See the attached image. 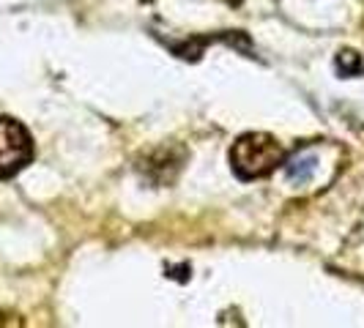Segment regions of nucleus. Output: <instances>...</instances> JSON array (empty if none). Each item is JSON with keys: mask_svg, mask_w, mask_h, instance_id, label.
Wrapping results in <instances>:
<instances>
[{"mask_svg": "<svg viewBox=\"0 0 364 328\" xmlns=\"http://www.w3.org/2000/svg\"><path fill=\"white\" fill-rule=\"evenodd\" d=\"M228 3H233V6H238V3H241V0H228Z\"/></svg>", "mask_w": 364, "mask_h": 328, "instance_id": "obj_5", "label": "nucleus"}, {"mask_svg": "<svg viewBox=\"0 0 364 328\" xmlns=\"http://www.w3.org/2000/svg\"><path fill=\"white\" fill-rule=\"evenodd\" d=\"M315 167H318L315 153H299V156H293L291 162L285 164V175L293 183H307L315 175Z\"/></svg>", "mask_w": 364, "mask_h": 328, "instance_id": "obj_3", "label": "nucleus"}, {"mask_svg": "<svg viewBox=\"0 0 364 328\" xmlns=\"http://www.w3.org/2000/svg\"><path fill=\"white\" fill-rule=\"evenodd\" d=\"M282 162H285V148L266 131L241 134L230 148V167L241 181L266 178Z\"/></svg>", "mask_w": 364, "mask_h": 328, "instance_id": "obj_1", "label": "nucleus"}, {"mask_svg": "<svg viewBox=\"0 0 364 328\" xmlns=\"http://www.w3.org/2000/svg\"><path fill=\"white\" fill-rule=\"evenodd\" d=\"M33 159V137L14 118L0 115V181L14 178Z\"/></svg>", "mask_w": 364, "mask_h": 328, "instance_id": "obj_2", "label": "nucleus"}, {"mask_svg": "<svg viewBox=\"0 0 364 328\" xmlns=\"http://www.w3.org/2000/svg\"><path fill=\"white\" fill-rule=\"evenodd\" d=\"M364 63L362 58L353 53V50H346V53L337 55V72L343 74V77H356V74H362Z\"/></svg>", "mask_w": 364, "mask_h": 328, "instance_id": "obj_4", "label": "nucleus"}]
</instances>
